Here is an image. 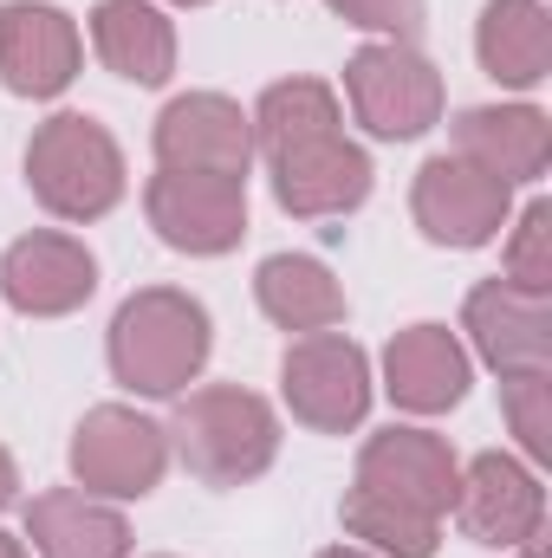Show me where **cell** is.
I'll return each mask as SVG.
<instances>
[{
    "instance_id": "22",
    "label": "cell",
    "mask_w": 552,
    "mask_h": 558,
    "mask_svg": "<svg viewBox=\"0 0 552 558\" xmlns=\"http://www.w3.org/2000/svg\"><path fill=\"white\" fill-rule=\"evenodd\" d=\"M248 124H254V149H261V156H279V149H292V143L345 131L338 92H332L325 78H279V85H267L261 105L248 111Z\"/></svg>"
},
{
    "instance_id": "10",
    "label": "cell",
    "mask_w": 552,
    "mask_h": 558,
    "mask_svg": "<svg viewBox=\"0 0 552 558\" xmlns=\"http://www.w3.org/2000/svg\"><path fill=\"white\" fill-rule=\"evenodd\" d=\"M156 162L163 169H195V175H241L254 162V124L235 98L221 92H189L169 98L156 118Z\"/></svg>"
},
{
    "instance_id": "20",
    "label": "cell",
    "mask_w": 552,
    "mask_h": 558,
    "mask_svg": "<svg viewBox=\"0 0 552 558\" xmlns=\"http://www.w3.org/2000/svg\"><path fill=\"white\" fill-rule=\"evenodd\" d=\"M92 46L131 85H163L176 72V26L156 0H98L92 7Z\"/></svg>"
},
{
    "instance_id": "23",
    "label": "cell",
    "mask_w": 552,
    "mask_h": 558,
    "mask_svg": "<svg viewBox=\"0 0 552 558\" xmlns=\"http://www.w3.org/2000/svg\"><path fill=\"white\" fill-rule=\"evenodd\" d=\"M338 513H345V533L371 558H435V546H442L429 513H416V507L377 494V487H351Z\"/></svg>"
},
{
    "instance_id": "30",
    "label": "cell",
    "mask_w": 552,
    "mask_h": 558,
    "mask_svg": "<svg viewBox=\"0 0 552 558\" xmlns=\"http://www.w3.org/2000/svg\"><path fill=\"white\" fill-rule=\"evenodd\" d=\"M176 7H202V0H176Z\"/></svg>"
},
{
    "instance_id": "3",
    "label": "cell",
    "mask_w": 552,
    "mask_h": 558,
    "mask_svg": "<svg viewBox=\"0 0 552 558\" xmlns=\"http://www.w3.org/2000/svg\"><path fill=\"white\" fill-rule=\"evenodd\" d=\"M26 189L59 221H98L124 202V149L98 118L59 111L26 143Z\"/></svg>"
},
{
    "instance_id": "11",
    "label": "cell",
    "mask_w": 552,
    "mask_h": 558,
    "mask_svg": "<svg viewBox=\"0 0 552 558\" xmlns=\"http://www.w3.org/2000/svg\"><path fill=\"white\" fill-rule=\"evenodd\" d=\"M461 331L475 357L501 377L520 371H552V305L547 292H520L507 279H481L461 305Z\"/></svg>"
},
{
    "instance_id": "12",
    "label": "cell",
    "mask_w": 552,
    "mask_h": 558,
    "mask_svg": "<svg viewBox=\"0 0 552 558\" xmlns=\"http://www.w3.org/2000/svg\"><path fill=\"white\" fill-rule=\"evenodd\" d=\"M85 39L72 13L46 0H7L0 7V85L13 98H59L79 78Z\"/></svg>"
},
{
    "instance_id": "16",
    "label": "cell",
    "mask_w": 552,
    "mask_h": 558,
    "mask_svg": "<svg viewBox=\"0 0 552 558\" xmlns=\"http://www.w3.org/2000/svg\"><path fill=\"white\" fill-rule=\"evenodd\" d=\"M468 377H475V364H468V351L448 325H410L384 344V390L410 416L455 410L468 397Z\"/></svg>"
},
{
    "instance_id": "27",
    "label": "cell",
    "mask_w": 552,
    "mask_h": 558,
    "mask_svg": "<svg viewBox=\"0 0 552 558\" xmlns=\"http://www.w3.org/2000/svg\"><path fill=\"white\" fill-rule=\"evenodd\" d=\"M13 487H20V468H13V454H7V448H0V507H7V500H13Z\"/></svg>"
},
{
    "instance_id": "4",
    "label": "cell",
    "mask_w": 552,
    "mask_h": 558,
    "mask_svg": "<svg viewBox=\"0 0 552 558\" xmlns=\"http://www.w3.org/2000/svg\"><path fill=\"white\" fill-rule=\"evenodd\" d=\"M345 98L358 124L384 143H410L442 118V72L416 52L410 39H377L351 52L345 65Z\"/></svg>"
},
{
    "instance_id": "25",
    "label": "cell",
    "mask_w": 552,
    "mask_h": 558,
    "mask_svg": "<svg viewBox=\"0 0 552 558\" xmlns=\"http://www.w3.org/2000/svg\"><path fill=\"white\" fill-rule=\"evenodd\" d=\"M507 286L552 292V202H527L507 241Z\"/></svg>"
},
{
    "instance_id": "17",
    "label": "cell",
    "mask_w": 552,
    "mask_h": 558,
    "mask_svg": "<svg viewBox=\"0 0 552 558\" xmlns=\"http://www.w3.org/2000/svg\"><path fill=\"white\" fill-rule=\"evenodd\" d=\"M455 156H468L475 169L514 182H540L552 162V124L533 105H481L455 118Z\"/></svg>"
},
{
    "instance_id": "15",
    "label": "cell",
    "mask_w": 552,
    "mask_h": 558,
    "mask_svg": "<svg viewBox=\"0 0 552 558\" xmlns=\"http://www.w3.org/2000/svg\"><path fill=\"white\" fill-rule=\"evenodd\" d=\"M98 292V260L72 234H20L0 254V299L26 318H65Z\"/></svg>"
},
{
    "instance_id": "9",
    "label": "cell",
    "mask_w": 552,
    "mask_h": 558,
    "mask_svg": "<svg viewBox=\"0 0 552 558\" xmlns=\"http://www.w3.org/2000/svg\"><path fill=\"white\" fill-rule=\"evenodd\" d=\"M448 513L461 520V533L475 546H501L507 553V546H520V539H533L547 526V487L514 454H475L461 468V487H455Z\"/></svg>"
},
{
    "instance_id": "26",
    "label": "cell",
    "mask_w": 552,
    "mask_h": 558,
    "mask_svg": "<svg viewBox=\"0 0 552 558\" xmlns=\"http://www.w3.org/2000/svg\"><path fill=\"white\" fill-rule=\"evenodd\" d=\"M345 26L384 33V39H416L422 33V0H325Z\"/></svg>"
},
{
    "instance_id": "8",
    "label": "cell",
    "mask_w": 552,
    "mask_h": 558,
    "mask_svg": "<svg viewBox=\"0 0 552 558\" xmlns=\"http://www.w3.org/2000/svg\"><path fill=\"white\" fill-rule=\"evenodd\" d=\"M279 390H286V410L305 428L345 435L371 410V357L338 331H305L279 364Z\"/></svg>"
},
{
    "instance_id": "19",
    "label": "cell",
    "mask_w": 552,
    "mask_h": 558,
    "mask_svg": "<svg viewBox=\"0 0 552 558\" xmlns=\"http://www.w3.org/2000/svg\"><path fill=\"white\" fill-rule=\"evenodd\" d=\"M481 72L507 92H533L552 72V13L547 0H488L475 26Z\"/></svg>"
},
{
    "instance_id": "24",
    "label": "cell",
    "mask_w": 552,
    "mask_h": 558,
    "mask_svg": "<svg viewBox=\"0 0 552 558\" xmlns=\"http://www.w3.org/2000/svg\"><path fill=\"white\" fill-rule=\"evenodd\" d=\"M501 410L527 461H552V371L501 377Z\"/></svg>"
},
{
    "instance_id": "14",
    "label": "cell",
    "mask_w": 552,
    "mask_h": 558,
    "mask_svg": "<svg viewBox=\"0 0 552 558\" xmlns=\"http://www.w3.org/2000/svg\"><path fill=\"white\" fill-rule=\"evenodd\" d=\"M358 487H377L391 500H404L416 513L442 520L455 507V487H461V461L442 435L429 428H384L358 448Z\"/></svg>"
},
{
    "instance_id": "2",
    "label": "cell",
    "mask_w": 552,
    "mask_h": 558,
    "mask_svg": "<svg viewBox=\"0 0 552 558\" xmlns=\"http://www.w3.org/2000/svg\"><path fill=\"white\" fill-rule=\"evenodd\" d=\"M163 435H169V448L182 454V468L202 487H248V481H261L274 468V454H279L274 403L241 390V384L189 390Z\"/></svg>"
},
{
    "instance_id": "21",
    "label": "cell",
    "mask_w": 552,
    "mask_h": 558,
    "mask_svg": "<svg viewBox=\"0 0 552 558\" xmlns=\"http://www.w3.org/2000/svg\"><path fill=\"white\" fill-rule=\"evenodd\" d=\"M254 299H261V312L274 318L279 331H299V338L345 325V286L325 274L312 254H274V260H261Z\"/></svg>"
},
{
    "instance_id": "13",
    "label": "cell",
    "mask_w": 552,
    "mask_h": 558,
    "mask_svg": "<svg viewBox=\"0 0 552 558\" xmlns=\"http://www.w3.org/2000/svg\"><path fill=\"white\" fill-rule=\"evenodd\" d=\"M267 175H274V202L286 215H299V221L351 215L371 195V156L345 137V131L292 143V149L267 156Z\"/></svg>"
},
{
    "instance_id": "28",
    "label": "cell",
    "mask_w": 552,
    "mask_h": 558,
    "mask_svg": "<svg viewBox=\"0 0 552 558\" xmlns=\"http://www.w3.org/2000/svg\"><path fill=\"white\" fill-rule=\"evenodd\" d=\"M0 558H33V553H26L20 539H7V533H0Z\"/></svg>"
},
{
    "instance_id": "18",
    "label": "cell",
    "mask_w": 552,
    "mask_h": 558,
    "mask_svg": "<svg viewBox=\"0 0 552 558\" xmlns=\"http://www.w3.org/2000/svg\"><path fill=\"white\" fill-rule=\"evenodd\" d=\"M26 539L39 558H131V520L98 494L52 487L26 500Z\"/></svg>"
},
{
    "instance_id": "6",
    "label": "cell",
    "mask_w": 552,
    "mask_h": 558,
    "mask_svg": "<svg viewBox=\"0 0 552 558\" xmlns=\"http://www.w3.org/2000/svg\"><path fill=\"white\" fill-rule=\"evenodd\" d=\"M163 468H169L163 422L137 416L124 403H98L72 428V474L98 500H143V494H156Z\"/></svg>"
},
{
    "instance_id": "7",
    "label": "cell",
    "mask_w": 552,
    "mask_h": 558,
    "mask_svg": "<svg viewBox=\"0 0 552 558\" xmlns=\"http://www.w3.org/2000/svg\"><path fill=\"white\" fill-rule=\"evenodd\" d=\"M410 215L435 247H488L514 215V189L448 149V156H429L416 169Z\"/></svg>"
},
{
    "instance_id": "5",
    "label": "cell",
    "mask_w": 552,
    "mask_h": 558,
    "mask_svg": "<svg viewBox=\"0 0 552 558\" xmlns=\"http://www.w3.org/2000/svg\"><path fill=\"white\" fill-rule=\"evenodd\" d=\"M149 228L163 247L215 260L228 247H241L248 234V182L241 175H195V169H156L143 189Z\"/></svg>"
},
{
    "instance_id": "1",
    "label": "cell",
    "mask_w": 552,
    "mask_h": 558,
    "mask_svg": "<svg viewBox=\"0 0 552 558\" xmlns=\"http://www.w3.org/2000/svg\"><path fill=\"white\" fill-rule=\"evenodd\" d=\"M208 305L176 286H143L111 318V377L137 397H182L208 364Z\"/></svg>"
},
{
    "instance_id": "29",
    "label": "cell",
    "mask_w": 552,
    "mask_h": 558,
    "mask_svg": "<svg viewBox=\"0 0 552 558\" xmlns=\"http://www.w3.org/2000/svg\"><path fill=\"white\" fill-rule=\"evenodd\" d=\"M319 558H371L364 546H332V553H319Z\"/></svg>"
}]
</instances>
